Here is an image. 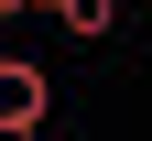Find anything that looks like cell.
Wrapping results in <instances>:
<instances>
[{"label":"cell","mask_w":152,"mask_h":141,"mask_svg":"<svg viewBox=\"0 0 152 141\" xmlns=\"http://www.w3.org/2000/svg\"><path fill=\"white\" fill-rule=\"evenodd\" d=\"M44 109H54V76L33 65V54H11V65H0V141H33Z\"/></svg>","instance_id":"1"},{"label":"cell","mask_w":152,"mask_h":141,"mask_svg":"<svg viewBox=\"0 0 152 141\" xmlns=\"http://www.w3.org/2000/svg\"><path fill=\"white\" fill-rule=\"evenodd\" d=\"M141 11H152V0H141Z\"/></svg>","instance_id":"3"},{"label":"cell","mask_w":152,"mask_h":141,"mask_svg":"<svg viewBox=\"0 0 152 141\" xmlns=\"http://www.w3.org/2000/svg\"><path fill=\"white\" fill-rule=\"evenodd\" d=\"M54 22H65V44H109L120 33V0H54Z\"/></svg>","instance_id":"2"}]
</instances>
